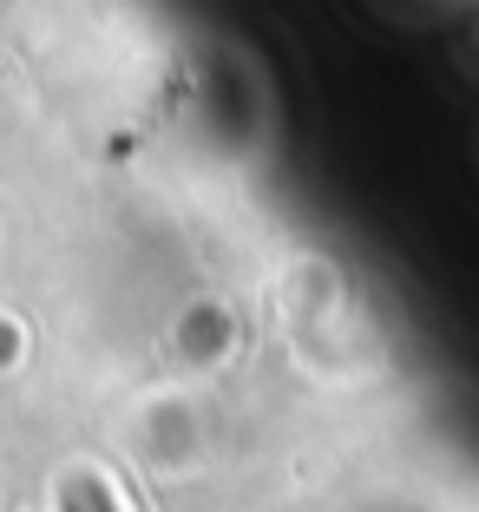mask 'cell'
Listing matches in <instances>:
<instances>
[{
    "instance_id": "1",
    "label": "cell",
    "mask_w": 479,
    "mask_h": 512,
    "mask_svg": "<svg viewBox=\"0 0 479 512\" xmlns=\"http://www.w3.org/2000/svg\"><path fill=\"white\" fill-rule=\"evenodd\" d=\"M66 512H119V506H112V493H105L92 473H79V480L66 486Z\"/></svg>"
}]
</instances>
